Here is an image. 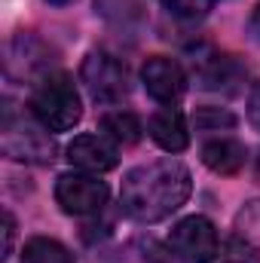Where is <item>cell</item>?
<instances>
[{
	"label": "cell",
	"instance_id": "cell-18",
	"mask_svg": "<svg viewBox=\"0 0 260 263\" xmlns=\"http://www.w3.org/2000/svg\"><path fill=\"white\" fill-rule=\"evenodd\" d=\"M196 129H220V126H236V117L220 110V107H202L193 117Z\"/></svg>",
	"mask_w": 260,
	"mask_h": 263
},
{
	"label": "cell",
	"instance_id": "cell-11",
	"mask_svg": "<svg viewBox=\"0 0 260 263\" xmlns=\"http://www.w3.org/2000/svg\"><path fill=\"white\" fill-rule=\"evenodd\" d=\"M245 144L236 138H211L202 144V165L214 175H239L245 168Z\"/></svg>",
	"mask_w": 260,
	"mask_h": 263
},
{
	"label": "cell",
	"instance_id": "cell-23",
	"mask_svg": "<svg viewBox=\"0 0 260 263\" xmlns=\"http://www.w3.org/2000/svg\"><path fill=\"white\" fill-rule=\"evenodd\" d=\"M257 175H260V162H257Z\"/></svg>",
	"mask_w": 260,
	"mask_h": 263
},
{
	"label": "cell",
	"instance_id": "cell-19",
	"mask_svg": "<svg viewBox=\"0 0 260 263\" xmlns=\"http://www.w3.org/2000/svg\"><path fill=\"white\" fill-rule=\"evenodd\" d=\"M12 242H15V217H12V211H3V254H0V260H9Z\"/></svg>",
	"mask_w": 260,
	"mask_h": 263
},
{
	"label": "cell",
	"instance_id": "cell-14",
	"mask_svg": "<svg viewBox=\"0 0 260 263\" xmlns=\"http://www.w3.org/2000/svg\"><path fill=\"white\" fill-rule=\"evenodd\" d=\"M101 132L117 144H138L141 135H144V126L132 110L120 107V110H110V114L101 117Z\"/></svg>",
	"mask_w": 260,
	"mask_h": 263
},
{
	"label": "cell",
	"instance_id": "cell-22",
	"mask_svg": "<svg viewBox=\"0 0 260 263\" xmlns=\"http://www.w3.org/2000/svg\"><path fill=\"white\" fill-rule=\"evenodd\" d=\"M46 3H49V6H70L73 0H46Z\"/></svg>",
	"mask_w": 260,
	"mask_h": 263
},
{
	"label": "cell",
	"instance_id": "cell-9",
	"mask_svg": "<svg viewBox=\"0 0 260 263\" xmlns=\"http://www.w3.org/2000/svg\"><path fill=\"white\" fill-rule=\"evenodd\" d=\"M147 132L156 141V147H162L165 153H181L190 147V129H187V117L175 107V104H162L150 120Z\"/></svg>",
	"mask_w": 260,
	"mask_h": 263
},
{
	"label": "cell",
	"instance_id": "cell-7",
	"mask_svg": "<svg viewBox=\"0 0 260 263\" xmlns=\"http://www.w3.org/2000/svg\"><path fill=\"white\" fill-rule=\"evenodd\" d=\"M141 83L147 95L159 104H178L187 92V73L169 55H150L141 67Z\"/></svg>",
	"mask_w": 260,
	"mask_h": 263
},
{
	"label": "cell",
	"instance_id": "cell-17",
	"mask_svg": "<svg viewBox=\"0 0 260 263\" xmlns=\"http://www.w3.org/2000/svg\"><path fill=\"white\" fill-rule=\"evenodd\" d=\"M162 3L178 18H202L217 6V0H162Z\"/></svg>",
	"mask_w": 260,
	"mask_h": 263
},
{
	"label": "cell",
	"instance_id": "cell-1",
	"mask_svg": "<svg viewBox=\"0 0 260 263\" xmlns=\"http://www.w3.org/2000/svg\"><path fill=\"white\" fill-rule=\"evenodd\" d=\"M193 193L190 168L181 159H153L126 172L120 187L123 214L135 223H159L172 217Z\"/></svg>",
	"mask_w": 260,
	"mask_h": 263
},
{
	"label": "cell",
	"instance_id": "cell-4",
	"mask_svg": "<svg viewBox=\"0 0 260 263\" xmlns=\"http://www.w3.org/2000/svg\"><path fill=\"white\" fill-rule=\"evenodd\" d=\"M80 80L98 104H120L129 98V70L107 52H89L80 65Z\"/></svg>",
	"mask_w": 260,
	"mask_h": 263
},
{
	"label": "cell",
	"instance_id": "cell-12",
	"mask_svg": "<svg viewBox=\"0 0 260 263\" xmlns=\"http://www.w3.org/2000/svg\"><path fill=\"white\" fill-rule=\"evenodd\" d=\"M239 80H242V67L227 55H214L199 67V86L211 92H233Z\"/></svg>",
	"mask_w": 260,
	"mask_h": 263
},
{
	"label": "cell",
	"instance_id": "cell-5",
	"mask_svg": "<svg viewBox=\"0 0 260 263\" xmlns=\"http://www.w3.org/2000/svg\"><path fill=\"white\" fill-rule=\"evenodd\" d=\"M169 251L181 263H214L220 254L214 223L202 214H190L178 220L169 233Z\"/></svg>",
	"mask_w": 260,
	"mask_h": 263
},
{
	"label": "cell",
	"instance_id": "cell-6",
	"mask_svg": "<svg viewBox=\"0 0 260 263\" xmlns=\"http://www.w3.org/2000/svg\"><path fill=\"white\" fill-rule=\"evenodd\" d=\"M107 196H110L107 184L89 172H67L55 181V202L62 205V211L73 214V217L98 214L107 205Z\"/></svg>",
	"mask_w": 260,
	"mask_h": 263
},
{
	"label": "cell",
	"instance_id": "cell-13",
	"mask_svg": "<svg viewBox=\"0 0 260 263\" xmlns=\"http://www.w3.org/2000/svg\"><path fill=\"white\" fill-rule=\"evenodd\" d=\"M147 9H150V0H95V12L114 25H141L147 18Z\"/></svg>",
	"mask_w": 260,
	"mask_h": 263
},
{
	"label": "cell",
	"instance_id": "cell-16",
	"mask_svg": "<svg viewBox=\"0 0 260 263\" xmlns=\"http://www.w3.org/2000/svg\"><path fill=\"white\" fill-rule=\"evenodd\" d=\"M217 263H260V248L245 236H233L217 254Z\"/></svg>",
	"mask_w": 260,
	"mask_h": 263
},
{
	"label": "cell",
	"instance_id": "cell-21",
	"mask_svg": "<svg viewBox=\"0 0 260 263\" xmlns=\"http://www.w3.org/2000/svg\"><path fill=\"white\" fill-rule=\"evenodd\" d=\"M251 28H254V34H260V3L254 6V12H251Z\"/></svg>",
	"mask_w": 260,
	"mask_h": 263
},
{
	"label": "cell",
	"instance_id": "cell-15",
	"mask_svg": "<svg viewBox=\"0 0 260 263\" xmlns=\"http://www.w3.org/2000/svg\"><path fill=\"white\" fill-rule=\"evenodd\" d=\"M22 263H73V254L55 239L34 236L22 248Z\"/></svg>",
	"mask_w": 260,
	"mask_h": 263
},
{
	"label": "cell",
	"instance_id": "cell-10",
	"mask_svg": "<svg viewBox=\"0 0 260 263\" xmlns=\"http://www.w3.org/2000/svg\"><path fill=\"white\" fill-rule=\"evenodd\" d=\"M6 65H9V73L22 65L25 67L22 77H31L34 86H37L43 77L52 73V52H49L46 43H40L37 37H31V34H18V37L9 43V59H6Z\"/></svg>",
	"mask_w": 260,
	"mask_h": 263
},
{
	"label": "cell",
	"instance_id": "cell-3",
	"mask_svg": "<svg viewBox=\"0 0 260 263\" xmlns=\"http://www.w3.org/2000/svg\"><path fill=\"white\" fill-rule=\"evenodd\" d=\"M0 150L6 159L15 162H52L55 159V144L49 138V129L40 126L37 120L18 117L12 107L3 110V132H0Z\"/></svg>",
	"mask_w": 260,
	"mask_h": 263
},
{
	"label": "cell",
	"instance_id": "cell-8",
	"mask_svg": "<svg viewBox=\"0 0 260 263\" xmlns=\"http://www.w3.org/2000/svg\"><path fill=\"white\" fill-rule=\"evenodd\" d=\"M67 162L77 165L80 172L104 175V172L117 168L120 150H117V141H110L107 135H77L67 144Z\"/></svg>",
	"mask_w": 260,
	"mask_h": 263
},
{
	"label": "cell",
	"instance_id": "cell-2",
	"mask_svg": "<svg viewBox=\"0 0 260 263\" xmlns=\"http://www.w3.org/2000/svg\"><path fill=\"white\" fill-rule=\"evenodd\" d=\"M31 117L49 132H70L83 120V101H80V92L67 73L52 70L49 77H43L34 86Z\"/></svg>",
	"mask_w": 260,
	"mask_h": 263
},
{
	"label": "cell",
	"instance_id": "cell-20",
	"mask_svg": "<svg viewBox=\"0 0 260 263\" xmlns=\"http://www.w3.org/2000/svg\"><path fill=\"white\" fill-rule=\"evenodd\" d=\"M248 120L260 132V83H254L251 92H248Z\"/></svg>",
	"mask_w": 260,
	"mask_h": 263
}]
</instances>
